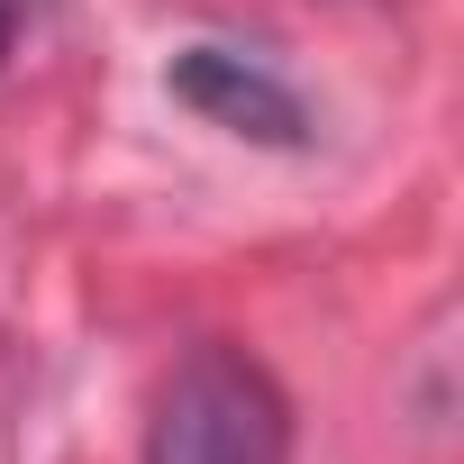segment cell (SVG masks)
<instances>
[{
    "label": "cell",
    "instance_id": "7a4b0ae2",
    "mask_svg": "<svg viewBox=\"0 0 464 464\" xmlns=\"http://www.w3.org/2000/svg\"><path fill=\"white\" fill-rule=\"evenodd\" d=\"M173 92H182L200 119L237 128V137H265V146H301V137H310L301 92L274 82V73H265L256 55H237V46H191V55H173Z\"/></svg>",
    "mask_w": 464,
    "mask_h": 464
},
{
    "label": "cell",
    "instance_id": "6da1fadb",
    "mask_svg": "<svg viewBox=\"0 0 464 464\" xmlns=\"http://www.w3.org/2000/svg\"><path fill=\"white\" fill-rule=\"evenodd\" d=\"M146 464H292V410L246 346H191L164 382Z\"/></svg>",
    "mask_w": 464,
    "mask_h": 464
}]
</instances>
